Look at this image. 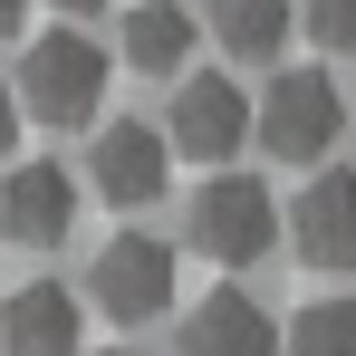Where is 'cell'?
Returning <instances> with one entry per match:
<instances>
[{"label":"cell","instance_id":"cell-1","mask_svg":"<svg viewBox=\"0 0 356 356\" xmlns=\"http://www.w3.org/2000/svg\"><path fill=\"white\" fill-rule=\"evenodd\" d=\"M19 116L39 125H97V97H106V49L87 29H39L19 49V77H10Z\"/></svg>","mask_w":356,"mask_h":356},{"label":"cell","instance_id":"cell-2","mask_svg":"<svg viewBox=\"0 0 356 356\" xmlns=\"http://www.w3.org/2000/svg\"><path fill=\"white\" fill-rule=\"evenodd\" d=\"M337 125H347V97H337L327 67H280L270 97L250 106V135L270 145V164H327Z\"/></svg>","mask_w":356,"mask_h":356},{"label":"cell","instance_id":"cell-3","mask_svg":"<svg viewBox=\"0 0 356 356\" xmlns=\"http://www.w3.org/2000/svg\"><path fill=\"white\" fill-rule=\"evenodd\" d=\"M174 241H154V232H116L97 260H87V308L97 318H116V327H145V318H164L174 308Z\"/></svg>","mask_w":356,"mask_h":356},{"label":"cell","instance_id":"cell-4","mask_svg":"<svg viewBox=\"0 0 356 356\" xmlns=\"http://www.w3.org/2000/svg\"><path fill=\"white\" fill-rule=\"evenodd\" d=\"M183 232H193V250H202V260H222V270H250V260H270V241H280L270 183H260V174H212L202 193H193Z\"/></svg>","mask_w":356,"mask_h":356},{"label":"cell","instance_id":"cell-5","mask_svg":"<svg viewBox=\"0 0 356 356\" xmlns=\"http://www.w3.org/2000/svg\"><path fill=\"white\" fill-rule=\"evenodd\" d=\"M164 174H174V145H164V125H145V116L97 125V145H87V183H97L116 212H145V202H164Z\"/></svg>","mask_w":356,"mask_h":356},{"label":"cell","instance_id":"cell-6","mask_svg":"<svg viewBox=\"0 0 356 356\" xmlns=\"http://www.w3.org/2000/svg\"><path fill=\"white\" fill-rule=\"evenodd\" d=\"M164 145L193 154V164H232L241 145H250V97H241L232 77H183L174 106H164Z\"/></svg>","mask_w":356,"mask_h":356},{"label":"cell","instance_id":"cell-7","mask_svg":"<svg viewBox=\"0 0 356 356\" xmlns=\"http://www.w3.org/2000/svg\"><path fill=\"white\" fill-rule=\"evenodd\" d=\"M77 232V174L67 164H0V241H19V250H58Z\"/></svg>","mask_w":356,"mask_h":356},{"label":"cell","instance_id":"cell-8","mask_svg":"<svg viewBox=\"0 0 356 356\" xmlns=\"http://www.w3.org/2000/svg\"><path fill=\"white\" fill-rule=\"evenodd\" d=\"M0 356H87V298L58 280H19L0 298Z\"/></svg>","mask_w":356,"mask_h":356},{"label":"cell","instance_id":"cell-9","mask_svg":"<svg viewBox=\"0 0 356 356\" xmlns=\"http://www.w3.org/2000/svg\"><path fill=\"white\" fill-rule=\"evenodd\" d=\"M280 232H289V250L308 260V270L347 280V270H356V174H318V183L289 202Z\"/></svg>","mask_w":356,"mask_h":356},{"label":"cell","instance_id":"cell-10","mask_svg":"<svg viewBox=\"0 0 356 356\" xmlns=\"http://www.w3.org/2000/svg\"><path fill=\"white\" fill-rule=\"evenodd\" d=\"M174 356H280V327L250 289H212V298H193Z\"/></svg>","mask_w":356,"mask_h":356},{"label":"cell","instance_id":"cell-11","mask_svg":"<svg viewBox=\"0 0 356 356\" xmlns=\"http://www.w3.org/2000/svg\"><path fill=\"white\" fill-rule=\"evenodd\" d=\"M116 49L135 77H174L183 58H193V10H174V0H135L116 29Z\"/></svg>","mask_w":356,"mask_h":356},{"label":"cell","instance_id":"cell-12","mask_svg":"<svg viewBox=\"0 0 356 356\" xmlns=\"http://www.w3.org/2000/svg\"><path fill=\"white\" fill-rule=\"evenodd\" d=\"M202 29H212L241 67H270L280 49H289L298 10H289V0H212V19H202Z\"/></svg>","mask_w":356,"mask_h":356},{"label":"cell","instance_id":"cell-13","mask_svg":"<svg viewBox=\"0 0 356 356\" xmlns=\"http://www.w3.org/2000/svg\"><path fill=\"white\" fill-rule=\"evenodd\" d=\"M280 356H356V298H308L280 318Z\"/></svg>","mask_w":356,"mask_h":356},{"label":"cell","instance_id":"cell-14","mask_svg":"<svg viewBox=\"0 0 356 356\" xmlns=\"http://www.w3.org/2000/svg\"><path fill=\"white\" fill-rule=\"evenodd\" d=\"M298 10V29L327 49V58H356V0H289Z\"/></svg>","mask_w":356,"mask_h":356},{"label":"cell","instance_id":"cell-15","mask_svg":"<svg viewBox=\"0 0 356 356\" xmlns=\"http://www.w3.org/2000/svg\"><path fill=\"white\" fill-rule=\"evenodd\" d=\"M10 154H19V97L0 87V164H10Z\"/></svg>","mask_w":356,"mask_h":356},{"label":"cell","instance_id":"cell-16","mask_svg":"<svg viewBox=\"0 0 356 356\" xmlns=\"http://www.w3.org/2000/svg\"><path fill=\"white\" fill-rule=\"evenodd\" d=\"M49 10H67V19H97V10H106V0H49Z\"/></svg>","mask_w":356,"mask_h":356},{"label":"cell","instance_id":"cell-17","mask_svg":"<svg viewBox=\"0 0 356 356\" xmlns=\"http://www.w3.org/2000/svg\"><path fill=\"white\" fill-rule=\"evenodd\" d=\"M19 10H29V0H0V39H10V29H19Z\"/></svg>","mask_w":356,"mask_h":356},{"label":"cell","instance_id":"cell-18","mask_svg":"<svg viewBox=\"0 0 356 356\" xmlns=\"http://www.w3.org/2000/svg\"><path fill=\"white\" fill-rule=\"evenodd\" d=\"M106 356H145V347H106Z\"/></svg>","mask_w":356,"mask_h":356}]
</instances>
